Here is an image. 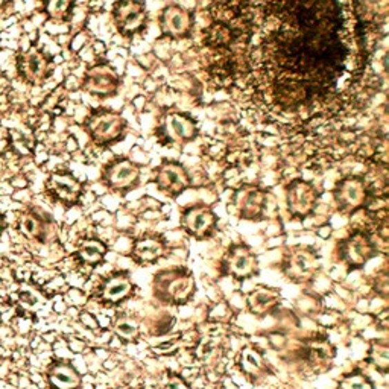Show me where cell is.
I'll return each instance as SVG.
<instances>
[{"mask_svg": "<svg viewBox=\"0 0 389 389\" xmlns=\"http://www.w3.org/2000/svg\"><path fill=\"white\" fill-rule=\"evenodd\" d=\"M96 143L111 145L121 140L125 132V121L121 114L110 110H99L88 117L86 123Z\"/></svg>", "mask_w": 389, "mask_h": 389, "instance_id": "5b68a950", "label": "cell"}, {"mask_svg": "<svg viewBox=\"0 0 389 389\" xmlns=\"http://www.w3.org/2000/svg\"><path fill=\"white\" fill-rule=\"evenodd\" d=\"M266 192L259 187H245L236 194V208L242 219L259 221L266 208Z\"/></svg>", "mask_w": 389, "mask_h": 389, "instance_id": "2e32d148", "label": "cell"}, {"mask_svg": "<svg viewBox=\"0 0 389 389\" xmlns=\"http://www.w3.org/2000/svg\"><path fill=\"white\" fill-rule=\"evenodd\" d=\"M21 230H23V233L26 236L34 237L39 235L40 226H39V222H37V219L32 218V216H26V218H23V221H21Z\"/></svg>", "mask_w": 389, "mask_h": 389, "instance_id": "1f68e13d", "label": "cell"}, {"mask_svg": "<svg viewBox=\"0 0 389 389\" xmlns=\"http://www.w3.org/2000/svg\"><path fill=\"white\" fill-rule=\"evenodd\" d=\"M155 183L159 190L175 198L190 186V177L179 163L163 161L161 166L155 170Z\"/></svg>", "mask_w": 389, "mask_h": 389, "instance_id": "4fadbf2b", "label": "cell"}, {"mask_svg": "<svg viewBox=\"0 0 389 389\" xmlns=\"http://www.w3.org/2000/svg\"><path fill=\"white\" fill-rule=\"evenodd\" d=\"M172 128V136L179 140H192L197 136V125L193 119L186 114H170L169 130Z\"/></svg>", "mask_w": 389, "mask_h": 389, "instance_id": "d4e9b609", "label": "cell"}, {"mask_svg": "<svg viewBox=\"0 0 389 389\" xmlns=\"http://www.w3.org/2000/svg\"><path fill=\"white\" fill-rule=\"evenodd\" d=\"M377 254V245L363 230L355 231L339 243V257L351 269H361Z\"/></svg>", "mask_w": 389, "mask_h": 389, "instance_id": "277c9868", "label": "cell"}, {"mask_svg": "<svg viewBox=\"0 0 389 389\" xmlns=\"http://www.w3.org/2000/svg\"><path fill=\"white\" fill-rule=\"evenodd\" d=\"M116 335L125 342H134L140 335L139 323L130 315H119L114 323Z\"/></svg>", "mask_w": 389, "mask_h": 389, "instance_id": "4316f807", "label": "cell"}, {"mask_svg": "<svg viewBox=\"0 0 389 389\" xmlns=\"http://www.w3.org/2000/svg\"><path fill=\"white\" fill-rule=\"evenodd\" d=\"M72 0H48V12L52 17L61 19L70 10Z\"/></svg>", "mask_w": 389, "mask_h": 389, "instance_id": "f546056e", "label": "cell"}, {"mask_svg": "<svg viewBox=\"0 0 389 389\" xmlns=\"http://www.w3.org/2000/svg\"><path fill=\"white\" fill-rule=\"evenodd\" d=\"M281 271L294 283L312 281L319 271L318 252L310 246H295L284 256Z\"/></svg>", "mask_w": 389, "mask_h": 389, "instance_id": "3957f363", "label": "cell"}, {"mask_svg": "<svg viewBox=\"0 0 389 389\" xmlns=\"http://www.w3.org/2000/svg\"><path fill=\"white\" fill-rule=\"evenodd\" d=\"M259 260L248 245L235 243L230 246L228 252L222 260L223 274L233 277L236 280L251 279L257 274Z\"/></svg>", "mask_w": 389, "mask_h": 389, "instance_id": "52a82bcc", "label": "cell"}, {"mask_svg": "<svg viewBox=\"0 0 389 389\" xmlns=\"http://www.w3.org/2000/svg\"><path fill=\"white\" fill-rule=\"evenodd\" d=\"M271 11L279 28L265 58L277 99L295 107L330 92L351 57L339 0H272Z\"/></svg>", "mask_w": 389, "mask_h": 389, "instance_id": "6da1fadb", "label": "cell"}, {"mask_svg": "<svg viewBox=\"0 0 389 389\" xmlns=\"http://www.w3.org/2000/svg\"><path fill=\"white\" fill-rule=\"evenodd\" d=\"M84 87L92 94L108 97L117 92L119 78L114 70L110 69V66L99 64L87 73Z\"/></svg>", "mask_w": 389, "mask_h": 389, "instance_id": "9a60e30c", "label": "cell"}, {"mask_svg": "<svg viewBox=\"0 0 389 389\" xmlns=\"http://www.w3.org/2000/svg\"><path fill=\"white\" fill-rule=\"evenodd\" d=\"M338 389H376L374 381L361 370L343 374L338 381Z\"/></svg>", "mask_w": 389, "mask_h": 389, "instance_id": "83f0119b", "label": "cell"}, {"mask_svg": "<svg viewBox=\"0 0 389 389\" xmlns=\"http://www.w3.org/2000/svg\"><path fill=\"white\" fill-rule=\"evenodd\" d=\"M239 368H241V371L246 377L252 381H256V383L263 380L266 377V374L269 372V366L265 361L263 355H261V351L254 346L245 347L241 351V356H239Z\"/></svg>", "mask_w": 389, "mask_h": 389, "instance_id": "d6986e66", "label": "cell"}, {"mask_svg": "<svg viewBox=\"0 0 389 389\" xmlns=\"http://www.w3.org/2000/svg\"><path fill=\"white\" fill-rule=\"evenodd\" d=\"M46 70L48 61L39 50L31 49L21 58V72H23V74L29 81H40L44 74H46Z\"/></svg>", "mask_w": 389, "mask_h": 389, "instance_id": "603a6c76", "label": "cell"}, {"mask_svg": "<svg viewBox=\"0 0 389 389\" xmlns=\"http://www.w3.org/2000/svg\"><path fill=\"white\" fill-rule=\"evenodd\" d=\"M3 2H5V0H0V6H2V5H3Z\"/></svg>", "mask_w": 389, "mask_h": 389, "instance_id": "d6a6232c", "label": "cell"}, {"mask_svg": "<svg viewBox=\"0 0 389 389\" xmlns=\"http://www.w3.org/2000/svg\"><path fill=\"white\" fill-rule=\"evenodd\" d=\"M281 301L280 292L274 288L268 286H260L257 289H254L251 294L246 298V304H248V309L259 318H263L269 313H272Z\"/></svg>", "mask_w": 389, "mask_h": 389, "instance_id": "ac0fdd59", "label": "cell"}, {"mask_svg": "<svg viewBox=\"0 0 389 389\" xmlns=\"http://www.w3.org/2000/svg\"><path fill=\"white\" fill-rule=\"evenodd\" d=\"M50 385L55 389H78L81 376L72 365L58 363L49 372Z\"/></svg>", "mask_w": 389, "mask_h": 389, "instance_id": "7402d4cb", "label": "cell"}, {"mask_svg": "<svg viewBox=\"0 0 389 389\" xmlns=\"http://www.w3.org/2000/svg\"><path fill=\"white\" fill-rule=\"evenodd\" d=\"M368 362L381 374L389 371V346L386 339H379L371 343L368 350Z\"/></svg>", "mask_w": 389, "mask_h": 389, "instance_id": "484cf974", "label": "cell"}, {"mask_svg": "<svg viewBox=\"0 0 389 389\" xmlns=\"http://www.w3.org/2000/svg\"><path fill=\"white\" fill-rule=\"evenodd\" d=\"M140 179V169L134 161L119 157L103 169V181L111 190L126 193L137 187Z\"/></svg>", "mask_w": 389, "mask_h": 389, "instance_id": "30bf717a", "label": "cell"}, {"mask_svg": "<svg viewBox=\"0 0 389 389\" xmlns=\"http://www.w3.org/2000/svg\"><path fill=\"white\" fill-rule=\"evenodd\" d=\"M50 190L64 203H77L82 194V184L70 174H55L49 179Z\"/></svg>", "mask_w": 389, "mask_h": 389, "instance_id": "ffe728a7", "label": "cell"}, {"mask_svg": "<svg viewBox=\"0 0 389 389\" xmlns=\"http://www.w3.org/2000/svg\"><path fill=\"white\" fill-rule=\"evenodd\" d=\"M113 17L119 32L132 37L143 31L146 26V5L141 0H121L114 5Z\"/></svg>", "mask_w": 389, "mask_h": 389, "instance_id": "8992f818", "label": "cell"}, {"mask_svg": "<svg viewBox=\"0 0 389 389\" xmlns=\"http://www.w3.org/2000/svg\"><path fill=\"white\" fill-rule=\"evenodd\" d=\"M366 198H368V189L363 179L357 177L342 179L335 190V199L343 213L357 212L366 203Z\"/></svg>", "mask_w": 389, "mask_h": 389, "instance_id": "7c38bea8", "label": "cell"}, {"mask_svg": "<svg viewBox=\"0 0 389 389\" xmlns=\"http://www.w3.org/2000/svg\"><path fill=\"white\" fill-rule=\"evenodd\" d=\"M168 251V242L160 235H145L132 245L131 257L139 265H151L159 261Z\"/></svg>", "mask_w": 389, "mask_h": 389, "instance_id": "5bb4252c", "label": "cell"}, {"mask_svg": "<svg viewBox=\"0 0 389 389\" xmlns=\"http://www.w3.org/2000/svg\"><path fill=\"white\" fill-rule=\"evenodd\" d=\"M160 389H189V385L186 383V380L174 372H168L164 379L161 380Z\"/></svg>", "mask_w": 389, "mask_h": 389, "instance_id": "4dcf8cb0", "label": "cell"}, {"mask_svg": "<svg viewBox=\"0 0 389 389\" xmlns=\"http://www.w3.org/2000/svg\"><path fill=\"white\" fill-rule=\"evenodd\" d=\"M335 357V348L327 339L315 338L304 343V359L313 366L327 365Z\"/></svg>", "mask_w": 389, "mask_h": 389, "instance_id": "44dd1931", "label": "cell"}, {"mask_svg": "<svg viewBox=\"0 0 389 389\" xmlns=\"http://www.w3.org/2000/svg\"><path fill=\"white\" fill-rule=\"evenodd\" d=\"M233 41V29L223 23L213 25L207 32L206 43L213 48H226Z\"/></svg>", "mask_w": 389, "mask_h": 389, "instance_id": "f1b7e54d", "label": "cell"}, {"mask_svg": "<svg viewBox=\"0 0 389 389\" xmlns=\"http://www.w3.org/2000/svg\"><path fill=\"white\" fill-rule=\"evenodd\" d=\"M160 26L164 35L184 39L192 31L193 17L189 11L179 8V6H168L160 17Z\"/></svg>", "mask_w": 389, "mask_h": 389, "instance_id": "e0dca14e", "label": "cell"}, {"mask_svg": "<svg viewBox=\"0 0 389 389\" xmlns=\"http://www.w3.org/2000/svg\"><path fill=\"white\" fill-rule=\"evenodd\" d=\"M108 254V246L97 241V239H90L81 245V248L78 251V257L81 259L82 263L90 265V266H97L102 265L107 259Z\"/></svg>", "mask_w": 389, "mask_h": 389, "instance_id": "cb8c5ba5", "label": "cell"}, {"mask_svg": "<svg viewBox=\"0 0 389 389\" xmlns=\"http://www.w3.org/2000/svg\"><path fill=\"white\" fill-rule=\"evenodd\" d=\"M216 226H218V218L215 212L208 206L197 204L187 207L181 213V227L187 235L203 241L215 235Z\"/></svg>", "mask_w": 389, "mask_h": 389, "instance_id": "9c48e42d", "label": "cell"}, {"mask_svg": "<svg viewBox=\"0 0 389 389\" xmlns=\"http://www.w3.org/2000/svg\"><path fill=\"white\" fill-rule=\"evenodd\" d=\"M286 193L289 212L295 218L303 219L315 210L319 199V193L315 189V186L303 181V179H297V181L288 186Z\"/></svg>", "mask_w": 389, "mask_h": 389, "instance_id": "8fae6325", "label": "cell"}, {"mask_svg": "<svg viewBox=\"0 0 389 389\" xmlns=\"http://www.w3.org/2000/svg\"><path fill=\"white\" fill-rule=\"evenodd\" d=\"M194 288L193 275L184 268L169 269L155 275L154 280V295L157 300L166 304L181 306L190 300Z\"/></svg>", "mask_w": 389, "mask_h": 389, "instance_id": "7a4b0ae2", "label": "cell"}, {"mask_svg": "<svg viewBox=\"0 0 389 389\" xmlns=\"http://www.w3.org/2000/svg\"><path fill=\"white\" fill-rule=\"evenodd\" d=\"M136 290L131 275L128 271H114L111 272L97 289V300L108 308H116L123 301L132 297Z\"/></svg>", "mask_w": 389, "mask_h": 389, "instance_id": "ba28073f", "label": "cell"}]
</instances>
